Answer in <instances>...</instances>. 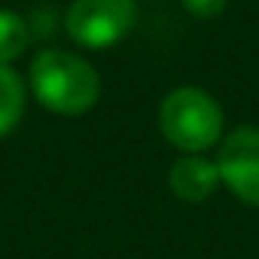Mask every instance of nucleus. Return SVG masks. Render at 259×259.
I'll return each mask as SVG.
<instances>
[{"mask_svg":"<svg viewBox=\"0 0 259 259\" xmlns=\"http://www.w3.org/2000/svg\"><path fill=\"white\" fill-rule=\"evenodd\" d=\"M31 92L55 116H85L101 98V79L85 58L43 49L31 61Z\"/></svg>","mask_w":259,"mask_h":259,"instance_id":"f257e3e1","label":"nucleus"},{"mask_svg":"<svg viewBox=\"0 0 259 259\" xmlns=\"http://www.w3.org/2000/svg\"><path fill=\"white\" fill-rule=\"evenodd\" d=\"M159 132L183 156H204L223 135V110L198 85H180L159 104Z\"/></svg>","mask_w":259,"mask_h":259,"instance_id":"f03ea898","label":"nucleus"},{"mask_svg":"<svg viewBox=\"0 0 259 259\" xmlns=\"http://www.w3.org/2000/svg\"><path fill=\"white\" fill-rule=\"evenodd\" d=\"M135 22V0H73L64 16V31L76 46L110 49L128 37Z\"/></svg>","mask_w":259,"mask_h":259,"instance_id":"7ed1b4c3","label":"nucleus"},{"mask_svg":"<svg viewBox=\"0 0 259 259\" xmlns=\"http://www.w3.org/2000/svg\"><path fill=\"white\" fill-rule=\"evenodd\" d=\"M217 168L223 186L244 204L259 207V128L241 125L232 135H226Z\"/></svg>","mask_w":259,"mask_h":259,"instance_id":"20e7f679","label":"nucleus"},{"mask_svg":"<svg viewBox=\"0 0 259 259\" xmlns=\"http://www.w3.org/2000/svg\"><path fill=\"white\" fill-rule=\"evenodd\" d=\"M168 183H171V192L180 201L201 204V201H207L220 189L223 180H220L217 159H207V156H180L171 165Z\"/></svg>","mask_w":259,"mask_h":259,"instance_id":"39448f33","label":"nucleus"},{"mask_svg":"<svg viewBox=\"0 0 259 259\" xmlns=\"http://www.w3.org/2000/svg\"><path fill=\"white\" fill-rule=\"evenodd\" d=\"M25 113V82L13 67L0 64V138L10 135Z\"/></svg>","mask_w":259,"mask_h":259,"instance_id":"423d86ee","label":"nucleus"},{"mask_svg":"<svg viewBox=\"0 0 259 259\" xmlns=\"http://www.w3.org/2000/svg\"><path fill=\"white\" fill-rule=\"evenodd\" d=\"M31 40V28L28 22L16 13V10H0V64L10 67V61H16Z\"/></svg>","mask_w":259,"mask_h":259,"instance_id":"0eeeda50","label":"nucleus"},{"mask_svg":"<svg viewBox=\"0 0 259 259\" xmlns=\"http://www.w3.org/2000/svg\"><path fill=\"white\" fill-rule=\"evenodd\" d=\"M229 0H183V7L189 16L195 19H217L223 10H226Z\"/></svg>","mask_w":259,"mask_h":259,"instance_id":"6e6552de","label":"nucleus"}]
</instances>
